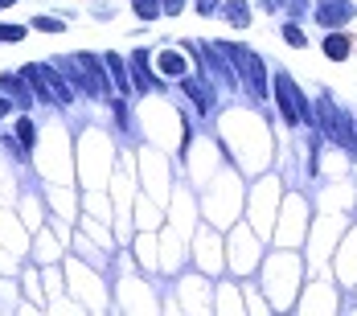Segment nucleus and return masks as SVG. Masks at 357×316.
Here are the masks:
<instances>
[{
    "instance_id": "nucleus-1",
    "label": "nucleus",
    "mask_w": 357,
    "mask_h": 316,
    "mask_svg": "<svg viewBox=\"0 0 357 316\" xmlns=\"http://www.w3.org/2000/svg\"><path fill=\"white\" fill-rule=\"evenodd\" d=\"M317 123H321L324 140H337L341 148H349V152H357V136H354V128H349V115H345V111H337L328 95L321 99V119H317Z\"/></svg>"
},
{
    "instance_id": "nucleus-2",
    "label": "nucleus",
    "mask_w": 357,
    "mask_h": 316,
    "mask_svg": "<svg viewBox=\"0 0 357 316\" xmlns=\"http://www.w3.org/2000/svg\"><path fill=\"white\" fill-rule=\"evenodd\" d=\"M275 86H280V107H284V119H287V123L312 119V111H308V103H304V95L296 91V82H291L287 74H280V78H275Z\"/></svg>"
},
{
    "instance_id": "nucleus-3",
    "label": "nucleus",
    "mask_w": 357,
    "mask_h": 316,
    "mask_svg": "<svg viewBox=\"0 0 357 316\" xmlns=\"http://www.w3.org/2000/svg\"><path fill=\"white\" fill-rule=\"evenodd\" d=\"M317 21L324 29H337V25L354 21V0H317Z\"/></svg>"
},
{
    "instance_id": "nucleus-4",
    "label": "nucleus",
    "mask_w": 357,
    "mask_h": 316,
    "mask_svg": "<svg viewBox=\"0 0 357 316\" xmlns=\"http://www.w3.org/2000/svg\"><path fill=\"white\" fill-rule=\"evenodd\" d=\"M324 54H328L333 62H345V58H349V37L345 33H328L324 37Z\"/></svg>"
},
{
    "instance_id": "nucleus-5",
    "label": "nucleus",
    "mask_w": 357,
    "mask_h": 316,
    "mask_svg": "<svg viewBox=\"0 0 357 316\" xmlns=\"http://www.w3.org/2000/svg\"><path fill=\"white\" fill-rule=\"evenodd\" d=\"M226 17H230V25H234V29L250 25V8L243 4V0H230V4H226Z\"/></svg>"
},
{
    "instance_id": "nucleus-6",
    "label": "nucleus",
    "mask_w": 357,
    "mask_h": 316,
    "mask_svg": "<svg viewBox=\"0 0 357 316\" xmlns=\"http://www.w3.org/2000/svg\"><path fill=\"white\" fill-rule=\"evenodd\" d=\"M160 66H165L169 74H181V70H185V62H181L177 54H165V58H160Z\"/></svg>"
},
{
    "instance_id": "nucleus-7",
    "label": "nucleus",
    "mask_w": 357,
    "mask_h": 316,
    "mask_svg": "<svg viewBox=\"0 0 357 316\" xmlns=\"http://www.w3.org/2000/svg\"><path fill=\"white\" fill-rule=\"evenodd\" d=\"M284 37H287V41H291V45H304V33H300L296 25H284Z\"/></svg>"
},
{
    "instance_id": "nucleus-8",
    "label": "nucleus",
    "mask_w": 357,
    "mask_h": 316,
    "mask_svg": "<svg viewBox=\"0 0 357 316\" xmlns=\"http://www.w3.org/2000/svg\"><path fill=\"white\" fill-rule=\"evenodd\" d=\"M21 140L33 144V123H29V119H21Z\"/></svg>"
},
{
    "instance_id": "nucleus-9",
    "label": "nucleus",
    "mask_w": 357,
    "mask_h": 316,
    "mask_svg": "<svg viewBox=\"0 0 357 316\" xmlns=\"http://www.w3.org/2000/svg\"><path fill=\"white\" fill-rule=\"evenodd\" d=\"M21 33H25V29H13V25H8V29H0V41H17Z\"/></svg>"
},
{
    "instance_id": "nucleus-10",
    "label": "nucleus",
    "mask_w": 357,
    "mask_h": 316,
    "mask_svg": "<svg viewBox=\"0 0 357 316\" xmlns=\"http://www.w3.org/2000/svg\"><path fill=\"white\" fill-rule=\"evenodd\" d=\"M37 29H50V33H54V29H62V21H50V17H41V21H37Z\"/></svg>"
},
{
    "instance_id": "nucleus-11",
    "label": "nucleus",
    "mask_w": 357,
    "mask_h": 316,
    "mask_svg": "<svg viewBox=\"0 0 357 316\" xmlns=\"http://www.w3.org/2000/svg\"><path fill=\"white\" fill-rule=\"evenodd\" d=\"M197 8H202V13H214V8H218V0H197Z\"/></svg>"
}]
</instances>
